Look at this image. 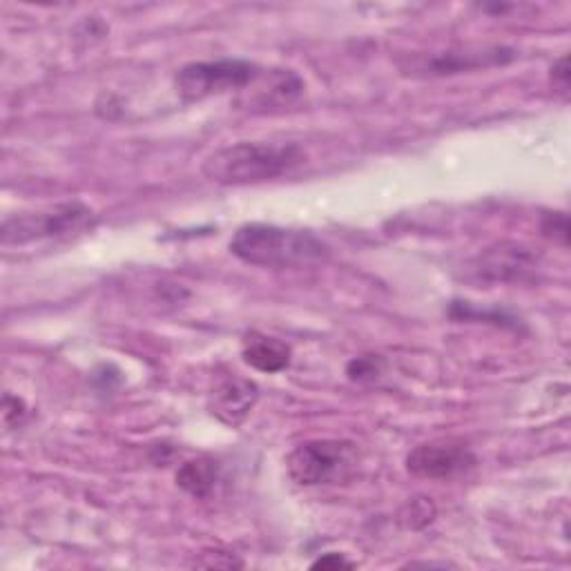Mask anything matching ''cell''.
<instances>
[{
	"label": "cell",
	"mask_w": 571,
	"mask_h": 571,
	"mask_svg": "<svg viewBox=\"0 0 571 571\" xmlns=\"http://www.w3.org/2000/svg\"><path fill=\"white\" fill-rule=\"evenodd\" d=\"M230 252L250 266L299 269L329 258V245L308 230L245 224L230 239Z\"/></svg>",
	"instance_id": "1"
},
{
	"label": "cell",
	"mask_w": 571,
	"mask_h": 571,
	"mask_svg": "<svg viewBox=\"0 0 571 571\" xmlns=\"http://www.w3.org/2000/svg\"><path fill=\"white\" fill-rule=\"evenodd\" d=\"M306 159L297 144L243 141L215 150L204 161V174L219 185H248L277 179Z\"/></svg>",
	"instance_id": "2"
},
{
	"label": "cell",
	"mask_w": 571,
	"mask_h": 571,
	"mask_svg": "<svg viewBox=\"0 0 571 571\" xmlns=\"http://www.w3.org/2000/svg\"><path fill=\"white\" fill-rule=\"evenodd\" d=\"M96 226V215L81 202L58 204L38 213H21L8 217L0 228L3 245H27L45 239H72Z\"/></svg>",
	"instance_id": "3"
},
{
	"label": "cell",
	"mask_w": 571,
	"mask_h": 571,
	"mask_svg": "<svg viewBox=\"0 0 571 571\" xmlns=\"http://www.w3.org/2000/svg\"><path fill=\"white\" fill-rule=\"evenodd\" d=\"M357 465L355 444L344 439H310L286 458L288 476L301 487L331 484L349 478Z\"/></svg>",
	"instance_id": "4"
},
{
	"label": "cell",
	"mask_w": 571,
	"mask_h": 571,
	"mask_svg": "<svg viewBox=\"0 0 571 571\" xmlns=\"http://www.w3.org/2000/svg\"><path fill=\"white\" fill-rule=\"evenodd\" d=\"M262 70L245 58H219V60H202L187 62L179 70L174 79V88L185 101H204L213 94H221L228 90H241L250 85Z\"/></svg>",
	"instance_id": "5"
},
{
	"label": "cell",
	"mask_w": 571,
	"mask_h": 571,
	"mask_svg": "<svg viewBox=\"0 0 571 571\" xmlns=\"http://www.w3.org/2000/svg\"><path fill=\"white\" fill-rule=\"evenodd\" d=\"M476 467V456L469 444L458 437H444L424 442L415 447L407 458V469L415 478L426 480H449L467 473Z\"/></svg>",
	"instance_id": "6"
},
{
	"label": "cell",
	"mask_w": 571,
	"mask_h": 571,
	"mask_svg": "<svg viewBox=\"0 0 571 571\" xmlns=\"http://www.w3.org/2000/svg\"><path fill=\"white\" fill-rule=\"evenodd\" d=\"M536 269V255L521 243H500L476 260L473 273L487 282H516Z\"/></svg>",
	"instance_id": "7"
},
{
	"label": "cell",
	"mask_w": 571,
	"mask_h": 571,
	"mask_svg": "<svg viewBox=\"0 0 571 571\" xmlns=\"http://www.w3.org/2000/svg\"><path fill=\"white\" fill-rule=\"evenodd\" d=\"M260 400V389L255 382L243 377H230L213 391L210 413L226 426H239L248 413L255 409Z\"/></svg>",
	"instance_id": "8"
},
{
	"label": "cell",
	"mask_w": 571,
	"mask_h": 571,
	"mask_svg": "<svg viewBox=\"0 0 571 571\" xmlns=\"http://www.w3.org/2000/svg\"><path fill=\"white\" fill-rule=\"evenodd\" d=\"M241 357L250 368L273 375V373H282L290 366L293 351L286 342H282L277 338H271L264 333H248L243 338Z\"/></svg>",
	"instance_id": "9"
},
{
	"label": "cell",
	"mask_w": 571,
	"mask_h": 571,
	"mask_svg": "<svg viewBox=\"0 0 571 571\" xmlns=\"http://www.w3.org/2000/svg\"><path fill=\"white\" fill-rule=\"evenodd\" d=\"M514 58V49H504V47H493L487 52H447V54H437L433 56L426 66H422L420 70L426 75H458L471 68H480V66H498V62H506Z\"/></svg>",
	"instance_id": "10"
},
{
	"label": "cell",
	"mask_w": 571,
	"mask_h": 571,
	"mask_svg": "<svg viewBox=\"0 0 571 571\" xmlns=\"http://www.w3.org/2000/svg\"><path fill=\"white\" fill-rule=\"evenodd\" d=\"M262 81L264 83H260H260L258 94L248 101V105H260V107H273L284 103L288 105L295 99H299L304 92V81L290 70H273L266 77L262 75Z\"/></svg>",
	"instance_id": "11"
},
{
	"label": "cell",
	"mask_w": 571,
	"mask_h": 571,
	"mask_svg": "<svg viewBox=\"0 0 571 571\" xmlns=\"http://www.w3.org/2000/svg\"><path fill=\"white\" fill-rule=\"evenodd\" d=\"M219 465L206 456L187 460L176 471V487L195 498H208L217 484Z\"/></svg>",
	"instance_id": "12"
},
{
	"label": "cell",
	"mask_w": 571,
	"mask_h": 571,
	"mask_svg": "<svg viewBox=\"0 0 571 571\" xmlns=\"http://www.w3.org/2000/svg\"><path fill=\"white\" fill-rule=\"evenodd\" d=\"M435 518V504L431 502V498H424V495H418L413 500H409L402 510H400V525L404 529H411V532H420L424 529L426 525H431Z\"/></svg>",
	"instance_id": "13"
},
{
	"label": "cell",
	"mask_w": 571,
	"mask_h": 571,
	"mask_svg": "<svg viewBox=\"0 0 571 571\" xmlns=\"http://www.w3.org/2000/svg\"><path fill=\"white\" fill-rule=\"evenodd\" d=\"M543 237L560 243L562 248L569 245V217L564 213H545L540 219Z\"/></svg>",
	"instance_id": "14"
},
{
	"label": "cell",
	"mask_w": 571,
	"mask_h": 571,
	"mask_svg": "<svg viewBox=\"0 0 571 571\" xmlns=\"http://www.w3.org/2000/svg\"><path fill=\"white\" fill-rule=\"evenodd\" d=\"M346 373H349L353 382H366V379H375L379 373H382V357H379V355L357 357L346 366Z\"/></svg>",
	"instance_id": "15"
},
{
	"label": "cell",
	"mask_w": 571,
	"mask_h": 571,
	"mask_svg": "<svg viewBox=\"0 0 571 571\" xmlns=\"http://www.w3.org/2000/svg\"><path fill=\"white\" fill-rule=\"evenodd\" d=\"M197 567H206V569H239L243 567V560H239L235 553L230 551H204L197 560H195Z\"/></svg>",
	"instance_id": "16"
},
{
	"label": "cell",
	"mask_w": 571,
	"mask_h": 571,
	"mask_svg": "<svg viewBox=\"0 0 571 571\" xmlns=\"http://www.w3.org/2000/svg\"><path fill=\"white\" fill-rule=\"evenodd\" d=\"M27 415V409H25V402L21 398H14V396H5L3 398V420H5V426L12 429L16 424L23 422V418Z\"/></svg>",
	"instance_id": "17"
},
{
	"label": "cell",
	"mask_w": 571,
	"mask_h": 571,
	"mask_svg": "<svg viewBox=\"0 0 571 571\" xmlns=\"http://www.w3.org/2000/svg\"><path fill=\"white\" fill-rule=\"evenodd\" d=\"M312 569H331V571H338V569H355V564L351 560H346L342 553H324L322 558H317L312 564Z\"/></svg>",
	"instance_id": "18"
},
{
	"label": "cell",
	"mask_w": 571,
	"mask_h": 571,
	"mask_svg": "<svg viewBox=\"0 0 571 571\" xmlns=\"http://www.w3.org/2000/svg\"><path fill=\"white\" fill-rule=\"evenodd\" d=\"M551 81L556 88H560L562 92L569 90V58L562 56L556 66L551 68Z\"/></svg>",
	"instance_id": "19"
}]
</instances>
